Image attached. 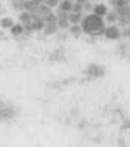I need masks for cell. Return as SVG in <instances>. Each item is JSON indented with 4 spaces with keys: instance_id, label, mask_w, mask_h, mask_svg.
<instances>
[{
    "instance_id": "cell-14",
    "label": "cell",
    "mask_w": 130,
    "mask_h": 147,
    "mask_svg": "<svg viewBox=\"0 0 130 147\" xmlns=\"http://www.w3.org/2000/svg\"><path fill=\"white\" fill-rule=\"evenodd\" d=\"M72 12H74V13H82L83 12V4H79V3H77V1H74Z\"/></svg>"
},
{
    "instance_id": "cell-13",
    "label": "cell",
    "mask_w": 130,
    "mask_h": 147,
    "mask_svg": "<svg viewBox=\"0 0 130 147\" xmlns=\"http://www.w3.org/2000/svg\"><path fill=\"white\" fill-rule=\"evenodd\" d=\"M60 1L61 0H44V5H47L48 8L53 9V8H57Z\"/></svg>"
},
{
    "instance_id": "cell-18",
    "label": "cell",
    "mask_w": 130,
    "mask_h": 147,
    "mask_svg": "<svg viewBox=\"0 0 130 147\" xmlns=\"http://www.w3.org/2000/svg\"><path fill=\"white\" fill-rule=\"evenodd\" d=\"M4 35V33H3V31H1V30H0V38H1V36H3Z\"/></svg>"
},
{
    "instance_id": "cell-17",
    "label": "cell",
    "mask_w": 130,
    "mask_h": 147,
    "mask_svg": "<svg viewBox=\"0 0 130 147\" xmlns=\"http://www.w3.org/2000/svg\"><path fill=\"white\" fill-rule=\"evenodd\" d=\"M74 1H77V3H79V4H85L86 1H89V0H74Z\"/></svg>"
},
{
    "instance_id": "cell-3",
    "label": "cell",
    "mask_w": 130,
    "mask_h": 147,
    "mask_svg": "<svg viewBox=\"0 0 130 147\" xmlns=\"http://www.w3.org/2000/svg\"><path fill=\"white\" fill-rule=\"evenodd\" d=\"M82 13H74V12H70L68 14V21H69L70 25H81L82 22Z\"/></svg>"
},
{
    "instance_id": "cell-1",
    "label": "cell",
    "mask_w": 130,
    "mask_h": 147,
    "mask_svg": "<svg viewBox=\"0 0 130 147\" xmlns=\"http://www.w3.org/2000/svg\"><path fill=\"white\" fill-rule=\"evenodd\" d=\"M81 26H82V30L85 34L90 36H100L104 35V21L100 16L95 13H91L89 16L83 17L82 22H81Z\"/></svg>"
},
{
    "instance_id": "cell-5",
    "label": "cell",
    "mask_w": 130,
    "mask_h": 147,
    "mask_svg": "<svg viewBox=\"0 0 130 147\" xmlns=\"http://www.w3.org/2000/svg\"><path fill=\"white\" fill-rule=\"evenodd\" d=\"M46 28V21L44 20H40V18H35L31 21V29L33 31H43Z\"/></svg>"
},
{
    "instance_id": "cell-2",
    "label": "cell",
    "mask_w": 130,
    "mask_h": 147,
    "mask_svg": "<svg viewBox=\"0 0 130 147\" xmlns=\"http://www.w3.org/2000/svg\"><path fill=\"white\" fill-rule=\"evenodd\" d=\"M104 35L107 39H109V40H115V39H119L120 35H121V31H120V29L117 28V26H108V28H105V31H104Z\"/></svg>"
},
{
    "instance_id": "cell-11",
    "label": "cell",
    "mask_w": 130,
    "mask_h": 147,
    "mask_svg": "<svg viewBox=\"0 0 130 147\" xmlns=\"http://www.w3.org/2000/svg\"><path fill=\"white\" fill-rule=\"evenodd\" d=\"M69 33L72 34V35H81V34L83 33L82 30V26L81 25H70L69 26Z\"/></svg>"
},
{
    "instance_id": "cell-19",
    "label": "cell",
    "mask_w": 130,
    "mask_h": 147,
    "mask_svg": "<svg viewBox=\"0 0 130 147\" xmlns=\"http://www.w3.org/2000/svg\"><path fill=\"white\" fill-rule=\"evenodd\" d=\"M12 1H13V0H12Z\"/></svg>"
},
{
    "instance_id": "cell-9",
    "label": "cell",
    "mask_w": 130,
    "mask_h": 147,
    "mask_svg": "<svg viewBox=\"0 0 130 147\" xmlns=\"http://www.w3.org/2000/svg\"><path fill=\"white\" fill-rule=\"evenodd\" d=\"M87 72H89V74L94 76V77H99V76H103L104 74V69L100 67H98V65H90L89 69H87Z\"/></svg>"
},
{
    "instance_id": "cell-10",
    "label": "cell",
    "mask_w": 130,
    "mask_h": 147,
    "mask_svg": "<svg viewBox=\"0 0 130 147\" xmlns=\"http://www.w3.org/2000/svg\"><path fill=\"white\" fill-rule=\"evenodd\" d=\"M107 12H108V9L104 4H96V5H94V8H92V13L98 14V16H100V17L105 16Z\"/></svg>"
},
{
    "instance_id": "cell-15",
    "label": "cell",
    "mask_w": 130,
    "mask_h": 147,
    "mask_svg": "<svg viewBox=\"0 0 130 147\" xmlns=\"http://www.w3.org/2000/svg\"><path fill=\"white\" fill-rule=\"evenodd\" d=\"M117 18V14L115 13V12H109V14L107 16V20H108V22H113Z\"/></svg>"
},
{
    "instance_id": "cell-6",
    "label": "cell",
    "mask_w": 130,
    "mask_h": 147,
    "mask_svg": "<svg viewBox=\"0 0 130 147\" xmlns=\"http://www.w3.org/2000/svg\"><path fill=\"white\" fill-rule=\"evenodd\" d=\"M13 25H14V20L12 17L5 16L0 18V28L3 29V30H9Z\"/></svg>"
},
{
    "instance_id": "cell-4",
    "label": "cell",
    "mask_w": 130,
    "mask_h": 147,
    "mask_svg": "<svg viewBox=\"0 0 130 147\" xmlns=\"http://www.w3.org/2000/svg\"><path fill=\"white\" fill-rule=\"evenodd\" d=\"M73 0H61L60 4H59V11L61 12H67V13H70L73 9Z\"/></svg>"
},
{
    "instance_id": "cell-16",
    "label": "cell",
    "mask_w": 130,
    "mask_h": 147,
    "mask_svg": "<svg viewBox=\"0 0 130 147\" xmlns=\"http://www.w3.org/2000/svg\"><path fill=\"white\" fill-rule=\"evenodd\" d=\"M31 3H33V5L35 7V8H38V7L44 4V0H31Z\"/></svg>"
},
{
    "instance_id": "cell-8",
    "label": "cell",
    "mask_w": 130,
    "mask_h": 147,
    "mask_svg": "<svg viewBox=\"0 0 130 147\" xmlns=\"http://www.w3.org/2000/svg\"><path fill=\"white\" fill-rule=\"evenodd\" d=\"M18 21L22 24V25H25V24L33 21L31 13H30V12H26V11H21V12H20V14H18Z\"/></svg>"
},
{
    "instance_id": "cell-12",
    "label": "cell",
    "mask_w": 130,
    "mask_h": 147,
    "mask_svg": "<svg viewBox=\"0 0 130 147\" xmlns=\"http://www.w3.org/2000/svg\"><path fill=\"white\" fill-rule=\"evenodd\" d=\"M57 26L60 30H67V29H69L70 24L69 21H68V18H59L57 20Z\"/></svg>"
},
{
    "instance_id": "cell-7",
    "label": "cell",
    "mask_w": 130,
    "mask_h": 147,
    "mask_svg": "<svg viewBox=\"0 0 130 147\" xmlns=\"http://www.w3.org/2000/svg\"><path fill=\"white\" fill-rule=\"evenodd\" d=\"M9 33L12 36H20L25 33V28H24L22 24H14L11 29H9Z\"/></svg>"
}]
</instances>
